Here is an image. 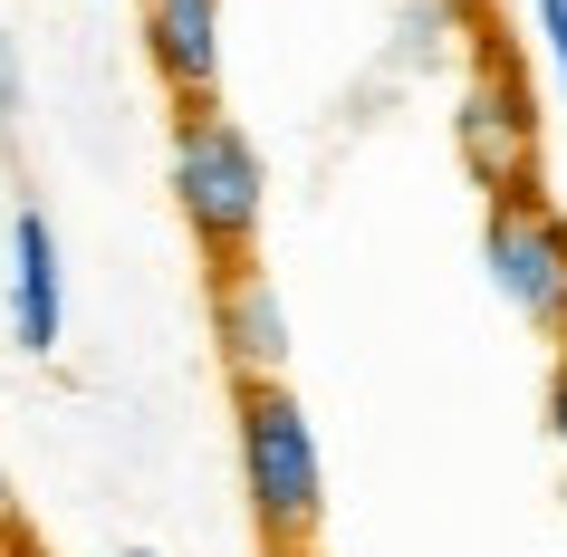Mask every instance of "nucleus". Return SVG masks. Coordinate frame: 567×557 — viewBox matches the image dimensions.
Segmentation results:
<instances>
[{
  "label": "nucleus",
  "mask_w": 567,
  "mask_h": 557,
  "mask_svg": "<svg viewBox=\"0 0 567 557\" xmlns=\"http://www.w3.org/2000/svg\"><path fill=\"white\" fill-rule=\"evenodd\" d=\"M212 347H221L231 384L289 375V308H279V289H269L260 260H221L212 269Z\"/></svg>",
  "instance_id": "obj_5"
},
{
  "label": "nucleus",
  "mask_w": 567,
  "mask_h": 557,
  "mask_svg": "<svg viewBox=\"0 0 567 557\" xmlns=\"http://www.w3.org/2000/svg\"><path fill=\"white\" fill-rule=\"evenodd\" d=\"M20 528V499H10V462H0V538Z\"/></svg>",
  "instance_id": "obj_11"
},
{
  "label": "nucleus",
  "mask_w": 567,
  "mask_h": 557,
  "mask_svg": "<svg viewBox=\"0 0 567 557\" xmlns=\"http://www.w3.org/2000/svg\"><path fill=\"white\" fill-rule=\"evenodd\" d=\"M231 452H240V499H250V528L269 538V557L318 548V528H328V452H318V423L289 394V375L231 384Z\"/></svg>",
  "instance_id": "obj_1"
},
{
  "label": "nucleus",
  "mask_w": 567,
  "mask_h": 557,
  "mask_svg": "<svg viewBox=\"0 0 567 557\" xmlns=\"http://www.w3.org/2000/svg\"><path fill=\"white\" fill-rule=\"evenodd\" d=\"M299 557H318V548H299Z\"/></svg>",
  "instance_id": "obj_14"
},
{
  "label": "nucleus",
  "mask_w": 567,
  "mask_h": 557,
  "mask_svg": "<svg viewBox=\"0 0 567 557\" xmlns=\"http://www.w3.org/2000/svg\"><path fill=\"white\" fill-rule=\"evenodd\" d=\"M452 154L481 193H529L538 183V96L519 78V59L472 49V78L452 96Z\"/></svg>",
  "instance_id": "obj_4"
},
{
  "label": "nucleus",
  "mask_w": 567,
  "mask_h": 557,
  "mask_svg": "<svg viewBox=\"0 0 567 557\" xmlns=\"http://www.w3.org/2000/svg\"><path fill=\"white\" fill-rule=\"evenodd\" d=\"M135 39L174 106L221 96V0H135Z\"/></svg>",
  "instance_id": "obj_7"
},
{
  "label": "nucleus",
  "mask_w": 567,
  "mask_h": 557,
  "mask_svg": "<svg viewBox=\"0 0 567 557\" xmlns=\"http://www.w3.org/2000/svg\"><path fill=\"white\" fill-rule=\"evenodd\" d=\"M10 347L20 355L68 347V250H59V221L39 203L10 212Z\"/></svg>",
  "instance_id": "obj_6"
},
{
  "label": "nucleus",
  "mask_w": 567,
  "mask_h": 557,
  "mask_svg": "<svg viewBox=\"0 0 567 557\" xmlns=\"http://www.w3.org/2000/svg\"><path fill=\"white\" fill-rule=\"evenodd\" d=\"M116 557H154V548H116Z\"/></svg>",
  "instance_id": "obj_13"
},
{
  "label": "nucleus",
  "mask_w": 567,
  "mask_h": 557,
  "mask_svg": "<svg viewBox=\"0 0 567 557\" xmlns=\"http://www.w3.org/2000/svg\"><path fill=\"white\" fill-rule=\"evenodd\" d=\"M529 20H538V49H548V78L567 96V0H529Z\"/></svg>",
  "instance_id": "obj_8"
},
{
  "label": "nucleus",
  "mask_w": 567,
  "mask_h": 557,
  "mask_svg": "<svg viewBox=\"0 0 567 557\" xmlns=\"http://www.w3.org/2000/svg\"><path fill=\"white\" fill-rule=\"evenodd\" d=\"M548 442L567 452V337H558V365H548Z\"/></svg>",
  "instance_id": "obj_10"
},
{
  "label": "nucleus",
  "mask_w": 567,
  "mask_h": 557,
  "mask_svg": "<svg viewBox=\"0 0 567 557\" xmlns=\"http://www.w3.org/2000/svg\"><path fill=\"white\" fill-rule=\"evenodd\" d=\"M164 174H174V212H183V231H193V250H203L212 269L260 250L269 164H260V145H250V125L221 116V96H203V106H183V116H174Z\"/></svg>",
  "instance_id": "obj_2"
},
{
  "label": "nucleus",
  "mask_w": 567,
  "mask_h": 557,
  "mask_svg": "<svg viewBox=\"0 0 567 557\" xmlns=\"http://www.w3.org/2000/svg\"><path fill=\"white\" fill-rule=\"evenodd\" d=\"M443 10H462V20H481V10H491V0H443Z\"/></svg>",
  "instance_id": "obj_12"
},
{
  "label": "nucleus",
  "mask_w": 567,
  "mask_h": 557,
  "mask_svg": "<svg viewBox=\"0 0 567 557\" xmlns=\"http://www.w3.org/2000/svg\"><path fill=\"white\" fill-rule=\"evenodd\" d=\"M20 106H30V68H20V39L0 30V125H20Z\"/></svg>",
  "instance_id": "obj_9"
},
{
  "label": "nucleus",
  "mask_w": 567,
  "mask_h": 557,
  "mask_svg": "<svg viewBox=\"0 0 567 557\" xmlns=\"http://www.w3.org/2000/svg\"><path fill=\"white\" fill-rule=\"evenodd\" d=\"M481 269L501 289L509 318H529L538 337H567V212L548 193H491L481 212Z\"/></svg>",
  "instance_id": "obj_3"
}]
</instances>
